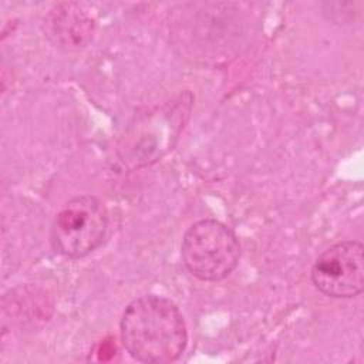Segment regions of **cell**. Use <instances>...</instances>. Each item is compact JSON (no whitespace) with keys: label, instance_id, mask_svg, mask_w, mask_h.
Returning <instances> with one entry per match:
<instances>
[{"label":"cell","instance_id":"7a4b0ae2","mask_svg":"<svg viewBox=\"0 0 364 364\" xmlns=\"http://www.w3.org/2000/svg\"><path fill=\"white\" fill-rule=\"evenodd\" d=\"M181 253L186 269L195 277L219 282L236 267L240 245L228 226L215 219H202L185 232Z\"/></svg>","mask_w":364,"mask_h":364},{"label":"cell","instance_id":"6da1fadb","mask_svg":"<svg viewBox=\"0 0 364 364\" xmlns=\"http://www.w3.org/2000/svg\"><path fill=\"white\" fill-rule=\"evenodd\" d=\"M119 330L128 354L142 363H172L188 343L182 313L173 301L156 294L132 300L122 313Z\"/></svg>","mask_w":364,"mask_h":364},{"label":"cell","instance_id":"277c9868","mask_svg":"<svg viewBox=\"0 0 364 364\" xmlns=\"http://www.w3.org/2000/svg\"><path fill=\"white\" fill-rule=\"evenodd\" d=\"M311 280L324 294L348 299L364 287V247L360 242L346 240L326 249L311 267Z\"/></svg>","mask_w":364,"mask_h":364},{"label":"cell","instance_id":"5b68a950","mask_svg":"<svg viewBox=\"0 0 364 364\" xmlns=\"http://www.w3.org/2000/svg\"><path fill=\"white\" fill-rule=\"evenodd\" d=\"M47 37L60 48L77 50L84 47L94 31L91 16L75 3L55 6L44 20Z\"/></svg>","mask_w":364,"mask_h":364},{"label":"cell","instance_id":"3957f363","mask_svg":"<svg viewBox=\"0 0 364 364\" xmlns=\"http://www.w3.org/2000/svg\"><path fill=\"white\" fill-rule=\"evenodd\" d=\"M107 228L108 213L102 202L91 195H80L57 213L50 232L51 246L61 256L80 259L102 243Z\"/></svg>","mask_w":364,"mask_h":364}]
</instances>
